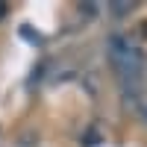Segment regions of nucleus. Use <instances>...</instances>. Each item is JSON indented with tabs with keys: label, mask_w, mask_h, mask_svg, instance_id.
<instances>
[{
	"label": "nucleus",
	"mask_w": 147,
	"mask_h": 147,
	"mask_svg": "<svg viewBox=\"0 0 147 147\" xmlns=\"http://www.w3.org/2000/svg\"><path fill=\"white\" fill-rule=\"evenodd\" d=\"M109 59H112V68L118 74L124 97L136 100L141 94V82H144V53H141V47L129 44V38H124V35H112L109 38Z\"/></svg>",
	"instance_id": "obj_1"
}]
</instances>
